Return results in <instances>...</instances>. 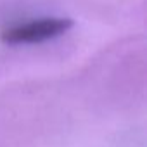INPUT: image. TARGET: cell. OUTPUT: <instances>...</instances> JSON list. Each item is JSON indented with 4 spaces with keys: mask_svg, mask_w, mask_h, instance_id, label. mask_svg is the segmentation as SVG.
Returning a JSON list of instances; mask_svg holds the SVG:
<instances>
[{
    "mask_svg": "<svg viewBox=\"0 0 147 147\" xmlns=\"http://www.w3.org/2000/svg\"><path fill=\"white\" fill-rule=\"evenodd\" d=\"M71 26L73 21L67 18H42V19H33L28 23L11 26L2 31L0 38L11 45L40 43L64 35Z\"/></svg>",
    "mask_w": 147,
    "mask_h": 147,
    "instance_id": "obj_1",
    "label": "cell"
}]
</instances>
